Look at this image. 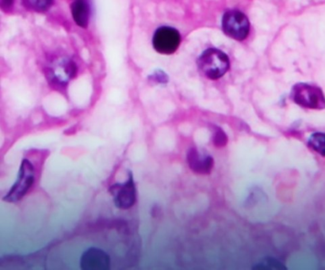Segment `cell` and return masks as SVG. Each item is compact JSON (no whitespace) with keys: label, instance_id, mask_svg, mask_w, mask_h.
Listing matches in <instances>:
<instances>
[{"label":"cell","instance_id":"obj_1","mask_svg":"<svg viewBox=\"0 0 325 270\" xmlns=\"http://www.w3.org/2000/svg\"><path fill=\"white\" fill-rule=\"evenodd\" d=\"M197 65L204 76L210 80H218L225 76L230 67L229 57L217 48L204 51L197 60Z\"/></svg>","mask_w":325,"mask_h":270},{"label":"cell","instance_id":"obj_2","mask_svg":"<svg viewBox=\"0 0 325 270\" xmlns=\"http://www.w3.org/2000/svg\"><path fill=\"white\" fill-rule=\"evenodd\" d=\"M291 99L297 105L311 109H325V95L318 86L308 83H298L293 87Z\"/></svg>","mask_w":325,"mask_h":270},{"label":"cell","instance_id":"obj_3","mask_svg":"<svg viewBox=\"0 0 325 270\" xmlns=\"http://www.w3.org/2000/svg\"><path fill=\"white\" fill-rule=\"evenodd\" d=\"M34 181L35 169L34 166L28 159H23L20 166L17 180L3 197V200L9 203H15L22 199L34 185Z\"/></svg>","mask_w":325,"mask_h":270},{"label":"cell","instance_id":"obj_4","mask_svg":"<svg viewBox=\"0 0 325 270\" xmlns=\"http://www.w3.org/2000/svg\"><path fill=\"white\" fill-rule=\"evenodd\" d=\"M221 26L224 33L234 40H244L249 34L250 23L248 18L239 11H227L223 15Z\"/></svg>","mask_w":325,"mask_h":270},{"label":"cell","instance_id":"obj_5","mask_svg":"<svg viewBox=\"0 0 325 270\" xmlns=\"http://www.w3.org/2000/svg\"><path fill=\"white\" fill-rule=\"evenodd\" d=\"M181 37L178 30L169 26H162L155 30L152 38V44L157 53L170 55L178 49Z\"/></svg>","mask_w":325,"mask_h":270},{"label":"cell","instance_id":"obj_6","mask_svg":"<svg viewBox=\"0 0 325 270\" xmlns=\"http://www.w3.org/2000/svg\"><path fill=\"white\" fill-rule=\"evenodd\" d=\"M109 192L113 198V203L120 209H129L136 202V191L132 173L124 183H116L109 187Z\"/></svg>","mask_w":325,"mask_h":270},{"label":"cell","instance_id":"obj_7","mask_svg":"<svg viewBox=\"0 0 325 270\" xmlns=\"http://www.w3.org/2000/svg\"><path fill=\"white\" fill-rule=\"evenodd\" d=\"M77 67L71 60L55 61L48 71V79L53 86L63 87L76 75Z\"/></svg>","mask_w":325,"mask_h":270},{"label":"cell","instance_id":"obj_8","mask_svg":"<svg viewBox=\"0 0 325 270\" xmlns=\"http://www.w3.org/2000/svg\"><path fill=\"white\" fill-rule=\"evenodd\" d=\"M80 266L83 270H108L110 267V259L103 249L91 247L83 253Z\"/></svg>","mask_w":325,"mask_h":270},{"label":"cell","instance_id":"obj_9","mask_svg":"<svg viewBox=\"0 0 325 270\" xmlns=\"http://www.w3.org/2000/svg\"><path fill=\"white\" fill-rule=\"evenodd\" d=\"M187 164L195 174H209L214 167V159L210 155H201L197 149L191 148L187 153Z\"/></svg>","mask_w":325,"mask_h":270},{"label":"cell","instance_id":"obj_10","mask_svg":"<svg viewBox=\"0 0 325 270\" xmlns=\"http://www.w3.org/2000/svg\"><path fill=\"white\" fill-rule=\"evenodd\" d=\"M71 15L79 26L87 28L90 19V9L87 0H76L71 6Z\"/></svg>","mask_w":325,"mask_h":270},{"label":"cell","instance_id":"obj_11","mask_svg":"<svg viewBox=\"0 0 325 270\" xmlns=\"http://www.w3.org/2000/svg\"><path fill=\"white\" fill-rule=\"evenodd\" d=\"M308 145L315 152L325 157V132H317L311 135L308 140Z\"/></svg>","mask_w":325,"mask_h":270},{"label":"cell","instance_id":"obj_12","mask_svg":"<svg viewBox=\"0 0 325 270\" xmlns=\"http://www.w3.org/2000/svg\"><path fill=\"white\" fill-rule=\"evenodd\" d=\"M54 0H22V4L29 11L43 13L53 6Z\"/></svg>","mask_w":325,"mask_h":270},{"label":"cell","instance_id":"obj_13","mask_svg":"<svg viewBox=\"0 0 325 270\" xmlns=\"http://www.w3.org/2000/svg\"><path fill=\"white\" fill-rule=\"evenodd\" d=\"M213 141H214V145L217 147H224L228 143V136L221 128H217L214 130Z\"/></svg>","mask_w":325,"mask_h":270},{"label":"cell","instance_id":"obj_14","mask_svg":"<svg viewBox=\"0 0 325 270\" xmlns=\"http://www.w3.org/2000/svg\"><path fill=\"white\" fill-rule=\"evenodd\" d=\"M255 268L257 269H277V270H284L285 269V266H282L281 262L272 258H266L263 262H261L258 266H256Z\"/></svg>","mask_w":325,"mask_h":270},{"label":"cell","instance_id":"obj_15","mask_svg":"<svg viewBox=\"0 0 325 270\" xmlns=\"http://www.w3.org/2000/svg\"><path fill=\"white\" fill-rule=\"evenodd\" d=\"M12 3L13 0H2L1 5H2V8L5 10V9H8L9 7H11Z\"/></svg>","mask_w":325,"mask_h":270}]
</instances>
